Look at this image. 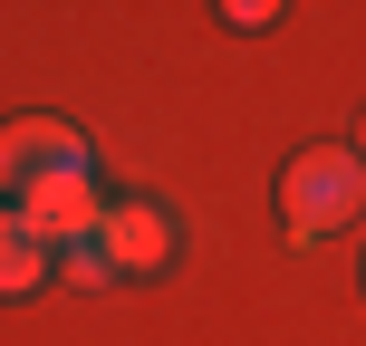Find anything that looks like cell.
<instances>
[{
    "mask_svg": "<svg viewBox=\"0 0 366 346\" xmlns=\"http://www.w3.org/2000/svg\"><path fill=\"white\" fill-rule=\"evenodd\" d=\"M97 231H107V250H116V279H145V270H164V260L183 250L174 240V212L164 202H107V221H97Z\"/></svg>",
    "mask_w": 366,
    "mask_h": 346,
    "instance_id": "3",
    "label": "cell"
},
{
    "mask_svg": "<svg viewBox=\"0 0 366 346\" xmlns=\"http://www.w3.org/2000/svg\"><path fill=\"white\" fill-rule=\"evenodd\" d=\"M39 279H58V250L39 240V221L19 202H0V298H29Z\"/></svg>",
    "mask_w": 366,
    "mask_h": 346,
    "instance_id": "5",
    "label": "cell"
},
{
    "mask_svg": "<svg viewBox=\"0 0 366 346\" xmlns=\"http://www.w3.org/2000/svg\"><path fill=\"white\" fill-rule=\"evenodd\" d=\"M357 164H366V126H357Z\"/></svg>",
    "mask_w": 366,
    "mask_h": 346,
    "instance_id": "7",
    "label": "cell"
},
{
    "mask_svg": "<svg viewBox=\"0 0 366 346\" xmlns=\"http://www.w3.org/2000/svg\"><path fill=\"white\" fill-rule=\"evenodd\" d=\"M19 212L39 221V240H49V250H68V240H87L97 221H107V193H97V173H68V183H39Z\"/></svg>",
    "mask_w": 366,
    "mask_h": 346,
    "instance_id": "4",
    "label": "cell"
},
{
    "mask_svg": "<svg viewBox=\"0 0 366 346\" xmlns=\"http://www.w3.org/2000/svg\"><path fill=\"white\" fill-rule=\"evenodd\" d=\"M68 173H97L77 126H58V116H10L0 126V193L10 202H29L39 183H68Z\"/></svg>",
    "mask_w": 366,
    "mask_h": 346,
    "instance_id": "2",
    "label": "cell"
},
{
    "mask_svg": "<svg viewBox=\"0 0 366 346\" xmlns=\"http://www.w3.org/2000/svg\"><path fill=\"white\" fill-rule=\"evenodd\" d=\"M58 279H77V289H107V279H116V250H107V231L68 240V250H58Z\"/></svg>",
    "mask_w": 366,
    "mask_h": 346,
    "instance_id": "6",
    "label": "cell"
},
{
    "mask_svg": "<svg viewBox=\"0 0 366 346\" xmlns=\"http://www.w3.org/2000/svg\"><path fill=\"white\" fill-rule=\"evenodd\" d=\"M357 202H366V164H357V145H309L290 173H280V221H290V240H328V231H347Z\"/></svg>",
    "mask_w": 366,
    "mask_h": 346,
    "instance_id": "1",
    "label": "cell"
}]
</instances>
